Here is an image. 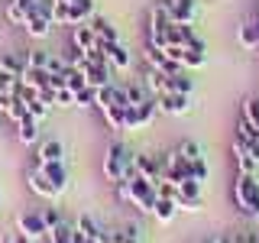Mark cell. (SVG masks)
I'll list each match as a JSON object with an SVG mask.
<instances>
[{
	"label": "cell",
	"instance_id": "obj_10",
	"mask_svg": "<svg viewBox=\"0 0 259 243\" xmlns=\"http://www.w3.org/2000/svg\"><path fill=\"white\" fill-rule=\"evenodd\" d=\"M146 65H149L152 71H162V75H178V71H185L182 65L172 62V59H168V55L162 52V49H156V46L146 49Z\"/></svg>",
	"mask_w": 259,
	"mask_h": 243
},
{
	"label": "cell",
	"instance_id": "obj_38",
	"mask_svg": "<svg viewBox=\"0 0 259 243\" xmlns=\"http://www.w3.org/2000/svg\"><path fill=\"white\" fill-rule=\"evenodd\" d=\"M136 227H126V230H120V233H110V243H140V237H136Z\"/></svg>",
	"mask_w": 259,
	"mask_h": 243
},
{
	"label": "cell",
	"instance_id": "obj_18",
	"mask_svg": "<svg viewBox=\"0 0 259 243\" xmlns=\"http://www.w3.org/2000/svg\"><path fill=\"white\" fill-rule=\"evenodd\" d=\"M23 29H26V36H32V39H46L49 32H52V20H46V16L29 10L26 20H23Z\"/></svg>",
	"mask_w": 259,
	"mask_h": 243
},
{
	"label": "cell",
	"instance_id": "obj_29",
	"mask_svg": "<svg viewBox=\"0 0 259 243\" xmlns=\"http://www.w3.org/2000/svg\"><path fill=\"white\" fill-rule=\"evenodd\" d=\"M62 78H65V88H68V91H81V88H88V78L81 75V71H75V68H65Z\"/></svg>",
	"mask_w": 259,
	"mask_h": 243
},
{
	"label": "cell",
	"instance_id": "obj_42",
	"mask_svg": "<svg viewBox=\"0 0 259 243\" xmlns=\"http://www.w3.org/2000/svg\"><path fill=\"white\" fill-rule=\"evenodd\" d=\"M42 221H46V227L52 230V227H59L62 224V214H59V208H46L42 211Z\"/></svg>",
	"mask_w": 259,
	"mask_h": 243
},
{
	"label": "cell",
	"instance_id": "obj_31",
	"mask_svg": "<svg viewBox=\"0 0 259 243\" xmlns=\"http://www.w3.org/2000/svg\"><path fill=\"white\" fill-rule=\"evenodd\" d=\"M75 107H97V88H81L75 91Z\"/></svg>",
	"mask_w": 259,
	"mask_h": 243
},
{
	"label": "cell",
	"instance_id": "obj_44",
	"mask_svg": "<svg viewBox=\"0 0 259 243\" xmlns=\"http://www.w3.org/2000/svg\"><path fill=\"white\" fill-rule=\"evenodd\" d=\"M10 243H32V240H29V237H26V233H23V230H16L13 237H10Z\"/></svg>",
	"mask_w": 259,
	"mask_h": 243
},
{
	"label": "cell",
	"instance_id": "obj_8",
	"mask_svg": "<svg viewBox=\"0 0 259 243\" xmlns=\"http://www.w3.org/2000/svg\"><path fill=\"white\" fill-rule=\"evenodd\" d=\"M162 178H165V182H172V185L185 182V178H191V175H188V162L178 156V149L165 152V159H162Z\"/></svg>",
	"mask_w": 259,
	"mask_h": 243
},
{
	"label": "cell",
	"instance_id": "obj_46",
	"mask_svg": "<svg viewBox=\"0 0 259 243\" xmlns=\"http://www.w3.org/2000/svg\"><path fill=\"white\" fill-rule=\"evenodd\" d=\"M55 4H75V0H55Z\"/></svg>",
	"mask_w": 259,
	"mask_h": 243
},
{
	"label": "cell",
	"instance_id": "obj_27",
	"mask_svg": "<svg viewBox=\"0 0 259 243\" xmlns=\"http://www.w3.org/2000/svg\"><path fill=\"white\" fill-rule=\"evenodd\" d=\"M29 7H32V0H10V4H7V20L16 23V26H23V20H26Z\"/></svg>",
	"mask_w": 259,
	"mask_h": 243
},
{
	"label": "cell",
	"instance_id": "obj_26",
	"mask_svg": "<svg viewBox=\"0 0 259 243\" xmlns=\"http://www.w3.org/2000/svg\"><path fill=\"white\" fill-rule=\"evenodd\" d=\"M62 156H65V146L59 140H46L36 152V159H42V162H62Z\"/></svg>",
	"mask_w": 259,
	"mask_h": 243
},
{
	"label": "cell",
	"instance_id": "obj_33",
	"mask_svg": "<svg viewBox=\"0 0 259 243\" xmlns=\"http://www.w3.org/2000/svg\"><path fill=\"white\" fill-rule=\"evenodd\" d=\"M188 175L194 178V182H201V185L207 182V162H204V156L194 159V162H188Z\"/></svg>",
	"mask_w": 259,
	"mask_h": 243
},
{
	"label": "cell",
	"instance_id": "obj_3",
	"mask_svg": "<svg viewBox=\"0 0 259 243\" xmlns=\"http://www.w3.org/2000/svg\"><path fill=\"white\" fill-rule=\"evenodd\" d=\"M94 16V0H75V4H55L52 26H81Z\"/></svg>",
	"mask_w": 259,
	"mask_h": 243
},
{
	"label": "cell",
	"instance_id": "obj_15",
	"mask_svg": "<svg viewBox=\"0 0 259 243\" xmlns=\"http://www.w3.org/2000/svg\"><path fill=\"white\" fill-rule=\"evenodd\" d=\"M81 75L88 78V85H91V88H104V85H110V62H88L84 59Z\"/></svg>",
	"mask_w": 259,
	"mask_h": 243
},
{
	"label": "cell",
	"instance_id": "obj_2",
	"mask_svg": "<svg viewBox=\"0 0 259 243\" xmlns=\"http://www.w3.org/2000/svg\"><path fill=\"white\" fill-rule=\"evenodd\" d=\"M233 201H237V208L246 217L259 221V182H256V175H243V172L237 175V182H233Z\"/></svg>",
	"mask_w": 259,
	"mask_h": 243
},
{
	"label": "cell",
	"instance_id": "obj_36",
	"mask_svg": "<svg viewBox=\"0 0 259 243\" xmlns=\"http://www.w3.org/2000/svg\"><path fill=\"white\" fill-rule=\"evenodd\" d=\"M162 52H165V55H168V59H172V62H178V65H182V68H185V55H188V49H185V46L172 43V46H165V49H162Z\"/></svg>",
	"mask_w": 259,
	"mask_h": 243
},
{
	"label": "cell",
	"instance_id": "obj_7",
	"mask_svg": "<svg viewBox=\"0 0 259 243\" xmlns=\"http://www.w3.org/2000/svg\"><path fill=\"white\" fill-rule=\"evenodd\" d=\"M175 205H178V211H201V208H204V201H201V182H194V178L178 182Z\"/></svg>",
	"mask_w": 259,
	"mask_h": 243
},
{
	"label": "cell",
	"instance_id": "obj_11",
	"mask_svg": "<svg viewBox=\"0 0 259 243\" xmlns=\"http://www.w3.org/2000/svg\"><path fill=\"white\" fill-rule=\"evenodd\" d=\"M16 227H20L29 240H39V237H46V233H49V227L42 221V211H26V214H20Z\"/></svg>",
	"mask_w": 259,
	"mask_h": 243
},
{
	"label": "cell",
	"instance_id": "obj_47",
	"mask_svg": "<svg viewBox=\"0 0 259 243\" xmlns=\"http://www.w3.org/2000/svg\"><path fill=\"white\" fill-rule=\"evenodd\" d=\"M256 243H259V230H256Z\"/></svg>",
	"mask_w": 259,
	"mask_h": 243
},
{
	"label": "cell",
	"instance_id": "obj_14",
	"mask_svg": "<svg viewBox=\"0 0 259 243\" xmlns=\"http://www.w3.org/2000/svg\"><path fill=\"white\" fill-rule=\"evenodd\" d=\"M71 43H75L78 52H97V49H101V39H97V32L88 26V23H81V26L71 29Z\"/></svg>",
	"mask_w": 259,
	"mask_h": 243
},
{
	"label": "cell",
	"instance_id": "obj_45",
	"mask_svg": "<svg viewBox=\"0 0 259 243\" xmlns=\"http://www.w3.org/2000/svg\"><path fill=\"white\" fill-rule=\"evenodd\" d=\"M71 243H84V233H78V230H75V233H71Z\"/></svg>",
	"mask_w": 259,
	"mask_h": 243
},
{
	"label": "cell",
	"instance_id": "obj_41",
	"mask_svg": "<svg viewBox=\"0 0 259 243\" xmlns=\"http://www.w3.org/2000/svg\"><path fill=\"white\" fill-rule=\"evenodd\" d=\"M16 81H20V78H13L10 71H4V68H0V94H10L13 88H16Z\"/></svg>",
	"mask_w": 259,
	"mask_h": 243
},
{
	"label": "cell",
	"instance_id": "obj_21",
	"mask_svg": "<svg viewBox=\"0 0 259 243\" xmlns=\"http://www.w3.org/2000/svg\"><path fill=\"white\" fill-rule=\"evenodd\" d=\"M88 26L97 32V39H101V43H120L117 26H110V20H104V16H91V20H88Z\"/></svg>",
	"mask_w": 259,
	"mask_h": 243
},
{
	"label": "cell",
	"instance_id": "obj_17",
	"mask_svg": "<svg viewBox=\"0 0 259 243\" xmlns=\"http://www.w3.org/2000/svg\"><path fill=\"white\" fill-rule=\"evenodd\" d=\"M104 49V55H107V62L113 65V68H120V71H130V65H133V59H130V52L120 43H101Z\"/></svg>",
	"mask_w": 259,
	"mask_h": 243
},
{
	"label": "cell",
	"instance_id": "obj_49",
	"mask_svg": "<svg viewBox=\"0 0 259 243\" xmlns=\"http://www.w3.org/2000/svg\"><path fill=\"white\" fill-rule=\"evenodd\" d=\"M204 243H210V240H204Z\"/></svg>",
	"mask_w": 259,
	"mask_h": 243
},
{
	"label": "cell",
	"instance_id": "obj_12",
	"mask_svg": "<svg viewBox=\"0 0 259 243\" xmlns=\"http://www.w3.org/2000/svg\"><path fill=\"white\" fill-rule=\"evenodd\" d=\"M162 7H165V13H168L172 23H191L194 10H198L194 0H162Z\"/></svg>",
	"mask_w": 259,
	"mask_h": 243
},
{
	"label": "cell",
	"instance_id": "obj_22",
	"mask_svg": "<svg viewBox=\"0 0 259 243\" xmlns=\"http://www.w3.org/2000/svg\"><path fill=\"white\" fill-rule=\"evenodd\" d=\"M237 39H240L243 49H259V16L249 20V23H243L240 32H237Z\"/></svg>",
	"mask_w": 259,
	"mask_h": 243
},
{
	"label": "cell",
	"instance_id": "obj_6",
	"mask_svg": "<svg viewBox=\"0 0 259 243\" xmlns=\"http://www.w3.org/2000/svg\"><path fill=\"white\" fill-rule=\"evenodd\" d=\"M156 113H159L156 97H146L143 104H130V107H126V130H143V127H149L152 120H156Z\"/></svg>",
	"mask_w": 259,
	"mask_h": 243
},
{
	"label": "cell",
	"instance_id": "obj_9",
	"mask_svg": "<svg viewBox=\"0 0 259 243\" xmlns=\"http://www.w3.org/2000/svg\"><path fill=\"white\" fill-rule=\"evenodd\" d=\"M191 94H175V91H165V94H159L156 97V104H159V110L162 113H172V117H182V113H188L191 110V101H188Z\"/></svg>",
	"mask_w": 259,
	"mask_h": 243
},
{
	"label": "cell",
	"instance_id": "obj_23",
	"mask_svg": "<svg viewBox=\"0 0 259 243\" xmlns=\"http://www.w3.org/2000/svg\"><path fill=\"white\" fill-rule=\"evenodd\" d=\"M104 120H107L110 130H117V133H123L126 130V107H113V104H107V107H101Z\"/></svg>",
	"mask_w": 259,
	"mask_h": 243
},
{
	"label": "cell",
	"instance_id": "obj_5",
	"mask_svg": "<svg viewBox=\"0 0 259 243\" xmlns=\"http://www.w3.org/2000/svg\"><path fill=\"white\" fill-rule=\"evenodd\" d=\"M149 46H156V49L172 46V20H168L162 4H156L149 13Z\"/></svg>",
	"mask_w": 259,
	"mask_h": 243
},
{
	"label": "cell",
	"instance_id": "obj_48",
	"mask_svg": "<svg viewBox=\"0 0 259 243\" xmlns=\"http://www.w3.org/2000/svg\"><path fill=\"white\" fill-rule=\"evenodd\" d=\"M256 10H259V0H256Z\"/></svg>",
	"mask_w": 259,
	"mask_h": 243
},
{
	"label": "cell",
	"instance_id": "obj_43",
	"mask_svg": "<svg viewBox=\"0 0 259 243\" xmlns=\"http://www.w3.org/2000/svg\"><path fill=\"white\" fill-rule=\"evenodd\" d=\"M237 166H240V172H243V175H253L259 162H256V159H249V156H237Z\"/></svg>",
	"mask_w": 259,
	"mask_h": 243
},
{
	"label": "cell",
	"instance_id": "obj_30",
	"mask_svg": "<svg viewBox=\"0 0 259 243\" xmlns=\"http://www.w3.org/2000/svg\"><path fill=\"white\" fill-rule=\"evenodd\" d=\"M0 68L10 71L13 78H23V71H26V62L16 59V55H4V59H0Z\"/></svg>",
	"mask_w": 259,
	"mask_h": 243
},
{
	"label": "cell",
	"instance_id": "obj_40",
	"mask_svg": "<svg viewBox=\"0 0 259 243\" xmlns=\"http://www.w3.org/2000/svg\"><path fill=\"white\" fill-rule=\"evenodd\" d=\"M55 104H59V107H75V91L59 88V91H55Z\"/></svg>",
	"mask_w": 259,
	"mask_h": 243
},
{
	"label": "cell",
	"instance_id": "obj_1",
	"mask_svg": "<svg viewBox=\"0 0 259 243\" xmlns=\"http://www.w3.org/2000/svg\"><path fill=\"white\" fill-rule=\"evenodd\" d=\"M104 175L110 185L136 178V152L123 143H110V149L104 152Z\"/></svg>",
	"mask_w": 259,
	"mask_h": 243
},
{
	"label": "cell",
	"instance_id": "obj_16",
	"mask_svg": "<svg viewBox=\"0 0 259 243\" xmlns=\"http://www.w3.org/2000/svg\"><path fill=\"white\" fill-rule=\"evenodd\" d=\"M136 175L152 182V185H159L162 182V162L156 156H136Z\"/></svg>",
	"mask_w": 259,
	"mask_h": 243
},
{
	"label": "cell",
	"instance_id": "obj_25",
	"mask_svg": "<svg viewBox=\"0 0 259 243\" xmlns=\"http://www.w3.org/2000/svg\"><path fill=\"white\" fill-rule=\"evenodd\" d=\"M175 214H178V205H175L172 198H162V194H159L156 208H152V217H156L159 224H168V221H172Z\"/></svg>",
	"mask_w": 259,
	"mask_h": 243
},
{
	"label": "cell",
	"instance_id": "obj_34",
	"mask_svg": "<svg viewBox=\"0 0 259 243\" xmlns=\"http://www.w3.org/2000/svg\"><path fill=\"white\" fill-rule=\"evenodd\" d=\"M71 233H75V227L59 224V227H52V230H49V240H52V243H71Z\"/></svg>",
	"mask_w": 259,
	"mask_h": 243
},
{
	"label": "cell",
	"instance_id": "obj_37",
	"mask_svg": "<svg viewBox=\"0 0 259 243\" xmlns=\"http://www.w3.org/2000/svg\"><path fill=\"white\" fill-rule=\"evenodd\" d=\"M26 107H29V113H32V117H36V120H42L46 117V113H49V104L42 101V97H32V101H26Z\"/></svg>",
	"mask_w": 259,
	"mask_h": 243
},
{
	"label": "cell",
	"instance_id": "obj_24",
	"mask_svg": "<svg viewBox=\"0 0 259 243\" xmlns=\"http://www.w3.org/2000/svg\"><path fill=\"white\" fill-rule=\"evenodd\" d=\"M165 91L191 94V91H194V81L188 78V71H178V75H168V78H165Z\"/></svg>",
	"mask_w": 259,
	"mask_h": 243
},
{
	"label": "cell",
	"instance_id": "obj_13",
	"mask_svg": "<svg viewBox=\"0 0 259 243\" xmlns=\"http://www.w3.org/2000/svg\"><path fill=\"white\" fill-rule=\"evenodd\" d=\"M39 172H42L46 182L55 188V194H62L65 188H68V169H65V162H42Z\"/></svg>",
	"mask_w": 259,
	"mask_h": 243
},
{
	"label": "cell",
	"instance_id": "obj_32",
	"mask_svg": "<svg viewBox=\"0 0 259 243\" xmlns=\"http://www.w3.org/2000/svg\"><path fill=\"white\" fill-rule=\"evenodd\" d=\"M243 120H246L249 127L259 130V97H249V101H243Z\"/></svg>",
	"mask_w": 259,
	"mask_h": 243
},
{
	"label": "cell",
	"instance_id": "obj_28",
	"mask_svg": "<svg viewBox=\"0 0 259 243\" xmlns=\"http://www.w3.org/2000/svg\"><path fill=\"white\" fill-rule=\"evenodd\" d=\"M165 78L168 75H162V71H146V81H143V88L146 91H149L152 97H159V94H165Z\"/></svg>",
	"mask_w": 259,
	"mask_h": 243
},
{
	"label": "cell",
	"instance_id": "obj_35",
	"mask_svg": "<svg viewBox=\"0 0 259 243\" xmlns=\"http://www.w3.org/2000/svg\"><path fill=\"white\" fill-rule=\"evenodd\" d=\"M178 156H182L185 162H194V159H201V146L194 140H185L182 146H178Z\"/></svg>",
	"mask_w": 259,
	"mask_h": 243
},
{
	"label": "cell",
	"instance_id": "obj_20",
	"mask_svg": "<svg viewBox=\"0 0 259 243\" xmlns=\"http://www.w3.org/2000/svg\"><path fill=\"white\" fill-rule=\"evenodd\" d=\"M36 136H39V120L32 117V113H26V117L16 124V140H20L23 146H32V143H36Z\"/></svg>",
	"mask_w": 259,
	"mask_h": 243
},
{
	"label": "cell",
	"instance_id": "obj_39",
	"mask_svg": "<svg viewBox=\"0 0 259 243\" xmlns=\"http://www.w3.org/2000/svg\"><path fill=\"white\" fill-rule=\"evenodd\" d=\"M46 62H49V52H42V49H32V52L26 55L29 68H46Z\"/></svg>",
	"mask_w": 259,
	"mask_h": 243
},
{
	"label": "cell",
	"instance_id": "obj_19",
	"mask_svg": "<svg viewBox=\"0 0 259 243\" xmlns=\"http://www.w3.org/2000/svg\"><path fill=\"white\" fill-rule=\"evenodd\" d=\"M75 230H78V233H84L88 240H101V243H110V233H107V230H101V224H97L94 217H88V214H81V217H78Z\"/></svg>",
	"mask_w": 259,
	"mask_h": 243
},
{
	"label": "cell",
	"instance_id": "obj_4",
	"mask_svg": "<svg viewBox=\"0 0 259 243\" xmlns=\"http://www.w3.org/2000/svg\"><path fill=\"white\" fill-rule=\"evenodd\" d=\"M126 201L133 205L136 211H143V214H152V208H156V201H159V188L152 182H146V178H130V194H126Z\"/></svg>",
	"mask_w": 259,
	"mask_h": 243
}]
</instances>
